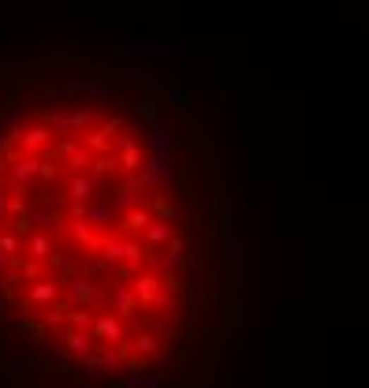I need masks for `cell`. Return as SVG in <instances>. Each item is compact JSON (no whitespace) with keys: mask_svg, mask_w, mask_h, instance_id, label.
Wrapping results in <instances>:
<instances>
[{"mask_svg":"<svg viewBox=\"0 0 369 388\" xmlns=\"http://www.w3.org/2000/svg\"><path fill=\"white\" fill-rule=\"evenodd\" d=\"M179 236L157 161L63 146L0 161V291L86 370L164 351L179 310Z\"/></svg>","mask_w":369,"mask_h":388,"instance_id":"obj_1","label":"cell"}]
</instances>
